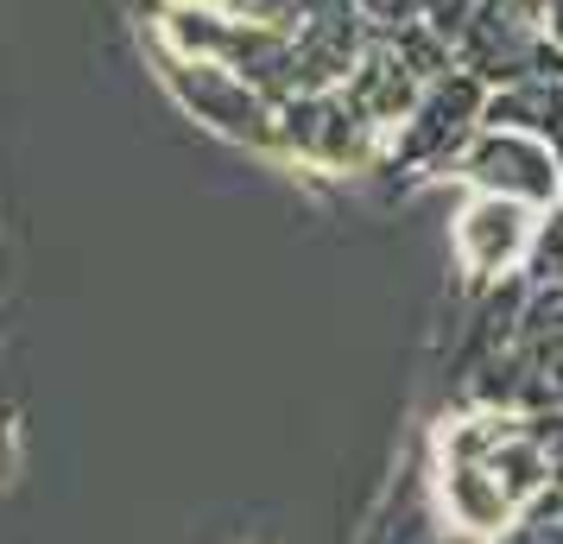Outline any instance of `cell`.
I'll use <instances>...</instances> for the list:
<instances>
[{
    "instance_id": "6da1fadb",
    "label": "cell",
    "mask_w": 563,
    "mask_h": 544,
    "mask_svg": "<svg viewBox=\"0 0 563 544\" xmlns=\"http://www.w3.org/2000/svg\"><path fill=\"white\" fill-rule=\"evenodd\" d=\"M418 488L450 544H500L563 493V412L450 406L418 443Z\"/></svg>"
},
{
    "instance_id": "52a82bcc",
    "label": "cell",
    "mask_w": 563,
    "mask_h": 544,
    "mask_svg": "<svg viewBox=\"0 0 563 544\" xmlns=\"http://www.w3.org/2000/svg\"><path fill=\"white\" fill-rule=\"evenodd\" d=\"M538 222H544V215L526 209V203H512V197L462 190L456 215H450V259H456V286H462L468 304L487 298V291L512 286V279L526 273Z\"/></svg>"
},
{
    "instance_id": "8fae6325",
    "label": "cell",
    "mask_w": 563,
    "mask_h": 544,
    "mask_svg": "<svg viewBox=\"0 0 563 544\" xmlns=\"http://www.w3.org/2000/svg\"><path fill=\"white\" fill-rule=\"evenodd\" d=\"M526 291H563V209H551L532 234V254H526Z\"/></svg>"
},
{
    "instance_id": "7a4b0ae2",
    "label": "cell",
    "mask_w": 563,
    "mask_h": 544,
    "mask_svg": "<svg viewBox=\"0 0 563 544\" xmlns=\"http://www.w3.org/2000/svg\"><path fill=\"white\" fill-rule=\"evenodd\" d=\"M146 45L197 57V64H222L279 102L298 96V32L273 26L234 0H153L146 7Z\"/></svg>"
},
{
    "instance_id": "277c9868",
    "label": "cell",
    "mask_w": 563,
    "mask_h": 544,
    "mask_svg": "<svg viewBox=\"0 0 563 544\" xmlns=\"http://www.w3.org/2000/svg\"><path fill=\"white\" fill-rule=\"evenodd\" d=\"M279 140H285L279 171H291V178H330V184L386 178V153H393V140L380 127H367L342 89L285 96Z\"/></svg>"
},
{
    "instance_id": "5b68a950",
    "label": "cell",
    "mask_w": 563,
    "mask_h": 544,
    "mask_svg": "<svg viewBox=\"0 0 563 544\" xmlns=\"http://www.w3.org/2000/svg\"><path fill=\"white\" fill-rule=\"evenodd\" d=\"M482 121H487V82L468 77L462 64H450V70H443V77L418 96V108L406 114V127L393 133L386 184H399V190L450 184L462 146L482 133Z\"/></svg>"
},
{
    "instance_id": "7c38bea8",
    "label": "cell",
    "mask_w": 563,
    "mask_h": 544,
    "mask_svg": "<svg viewBox=\"0 0 563 544\" xmlns=\"http://www.w3.org/2000/svg\"><path fill=\"white\" fill-rule=\"evenodd\" d=\"M234 7H247V13H260V20H273V26H285V32H298L310 13H323L330 0H234Z\"/></svg>"
},
{
    "instance_id": "30bf717a",
    "label": "cell",
    "mask_w": 563,
    "mask_h": 544,
    "mask_svg": "<svg viewBox=\"0 0 563 544\" xmlns=\"http://www.w3.org/2000/svg\"><path fill=\"white\" fill-rule=\"evenodd\" d=\"M487 121L494 127H526L563 153V77H532V82L487 89Z\"/></svg>"
},
{
    "instance_id": "3957f363",
    "label": "cell",
    "mask_w": 563,
    "mask_h": 544,
    "mask_svg": "<svg viewBox=\"0 0 563 544\" xmlns=\"http://www.w3.org/2000/svg\"><path fill=\"white\" fill-rule=\"evenodd\" d=\"M146 57H153L158 89L172 96V108H178L184 121H197L203 133H216V140H229V146H241V153L266 158V165L285 158L279 96L254 89L247 77H234V70H222V64H197V57L153 52V45H146Z\"/></svg>"
},
{
    "instance_id": "4fadbf2b",
    "label": "cell",
    "mask_w": 563,
    "mask_h": 544,
    "mask_svg": "<svg viewBox=\"0 0 563 544\" xmlns=\"http://www.w3.org/2000/svg\"><path fill=\"white\" fill-rule=\"evenodd\" d=\"M20 468H26V437H20V418L0 406V493L20 481Z\"/></svg>"
},
{
    "instance_id": "8992f818",
    "label": "cell",
    "mask_w": 563,
    "mask_h": 544,
    "mask_svg": "<svg viewBox=\"0 0 563 544\" xmlns=\"http://www.w3.org/2000/svg\"><path fill=\"white\" fill-rule=\"evenodd\" d=\"M456 406H519V412H563V291H526L507 355Z\"/></svg>"
},
{
    "instance_id": "9c48e42d",
    "label": "cell",
    "mask_w": 563,
    "mask_h": 544,
    "mask_svg": "<svg viewBox=\"0 0 563 544\" xmlns=\"http://www.w3.org/2000/svg\"><path fill=\"white\" fill-rule=\"evenodd\" d=\"M450 184L487 190V197H512V203L551 215V209H563V153L526 127H494V121H482V133L462 146Z\"/></svg>"
},
{
    "instance_id": "ba28073f",
    "label": "cell",
    "mask_w": 563,
    "mask_h": 544,
    "mask_svg": "<svg viewBox=\"0 0 563 544\" xmlns=\"http://www.w3.org/2000/svg\"><path fill=\"white\" fill-rule=\"evenodd\" d=\"M456 64L487 89L563 77V52L544 38V0H482L456 32Z\"/></svg>"
},
{
    "instance_id": "5bb4252c",
    "label": "cell",
    "mask_w": 563,
    "mask_h": 544,
    "mask_svg": "<svg viewBox=\"0 0 563 544\" xmlns=\"http://www.w3.org/2000/svg\"><path fill=\"white\" fill-rule=\"evenodd\" d=\"M544 38L563 52V0H544Z\"/></svg>"
}]
</instances>
